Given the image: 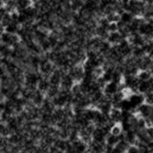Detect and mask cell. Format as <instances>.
Returning a JSON list of instances; mask_svg holds the SVG:
<instances>
[{
    "label": "cell",
    "mask_w": 153,
    "mask_h": 153,
    "mask_svg": "<svg viewBox=\"0 0 153 153\" xmlns=\"http://www.w3.org/2000/svg\"><path fill=\"white\" fill-rule=\"evenodd\" d=\"M0 137H1V136H0Z\"/></svg>",
    "instance_id": "obj_34"
},
{
    "label": "cell",
    "mask_w": 153,
    "mask_h": 153,
    "mask_svg": "<svg viewBox=\"0 0 153 153\" xmlns=\"http://www.w3.org/2000/svg\"><path fill=\"white\" fill-rule=\"evenodd\" d=\"M127 40L131 44L132 47H139V46L142 47L143 44H145L146 40H147V39H146L145 37L142 36L140 33H131V35L127 37Z\"/></svg>",
    "instance_id": "obj_11"
},
{
    "label": "cell",
    "mask_w": 153,
    "mask_h": 153,
    "mask_svg": "<svg viewBox=\"0 0 153 153\" xmlns=\"http://www.w3.org/2000/svg\"><path fill=\"white\" fill-rule=\"evenodd\" d=\"M6 74V72H5V70H4V68H3V66L0 64V79L2 78V76Z\"/></svg>",
    "instance_id": "obj_30"
},
{
    "label": "cell",
    "mask_w": 153,
    "mask_h": 153,
    "mask_svg": "<svg viewBox=\"0 0 153 153\" xmlns=\"http://www.w3.org/2000/svg\"><path fill=\"white\" fill-rule=\"evenodd\" d=\"M67 73L70 75V76L73 79L75 82H79L83 79L84 76V71L81 65H73L67 71Z\"/></svg>",
    "instance_id": "obj_6"
},
{
    "label": "cell",
    "mask_w": 153,
    "mask_h": 153,
    "mask_svg": "<svg viewBox=\"0 0 153 153\" xmlns=\"http://www.w3.org/2000/svg\"><path fill=\"white\" fill-rule=\"evenodd\" d=\"M122 132H123V130H122L121 124L120 123H114L113 126L110 127V130H109V133L113 134L115 136H119Z\"/></svg>",
    "instance_id": "obj_26"
},
{
    "label": "cell",
    "mask_w": 153,
    "mask_h": 153,
    "mask_svg": "<svg viewBox=\"0 0 153 153\" xmlns=\"http://www.w3.org/2000/svg\"><path fill=\"white\" fill-rule=\"evenodd\" d=\"M122 116V110L117 107H112L108 114L109 121L113 123H120Z\"/></svg>",
    "instance_id": "obj_16"
},
{
    "label": "cell",
    "mask_w": 153,
    "mask_h": 153,
    "mask_svg": "<svg viewBox=\"0 0 153 153\" xmlns=\"http://www.w3.org/2000/svg\"><path fill=\"white\" fill-rule=\"evenodd\" d=\"M128 146H129V145L128 143L124 141V140H123V141H119L118 143H117V145L115 146V147L116 148H118V149L121 151V152H123V153H126V149L128 148Z\"/></svg>",
    "instance_id": "obj_27"
},
{
    "label": "cell",
    "mask_w": 153,
    "mask_h": 153,
    "mask_svg": "<svg viewBox=\"0 0 153 153\" xmlns=\"http://www.w3.org/2000/svg\"><path fill=\"white\" fill-rule=\"evenodd\" d=\"M117 48L119 50V53L121 54V56L123 57V59H126V57L131 56L132 46L130 43L128 42L127 38L126 39H123L119 44H117Z\"/></svg>",
    "instance_id": "obj_8"
},
{
    "label": "cell",
    "mask_w": 153,
    "mask_h": 153,
    "mask_svg": "<svg viewBox=\"0 0 153 153\" xmlns=\"http://www.w3.org/2000/svg\"><path fill=\"white\" fill-rule=\"evenodd\" d=\"M137 78L138 79L142 81V80H148L152 79V75H151V71L150 70H141L137 73Z\"/></svg>",
    "instance_id": "obj_20"
},
{
    "label": "cell",
    "mask_w": 153,
    "mask_h": 153,
    "mask_svg": "<svg viewBox=\"0 0 153 153\" xmlns=\"http://www.w3.org/2000/svg\"><path fill=\"white\" fill-rule=\"evenodd\" d=\"M4 32V30H3V28L2 27H0V36H1V35H2V33Z\"/></svg>",
    "instance_id": "obj_32"
},
{
    "label": "cell",
    "mask_w": 153,
    "mask_h": 153,
    "mask_svg": "<svg viewBox=\"0 0 153 153\" xmlns=\"http://www.w3.org/2000/svg\"><path fill=\"white\" fill-rule=\"evenodd\" d=\"M124 133V141H126L129 146H134L137 141L136 133L134 132V130H129Z\"/></svg>",
    "instance_id": "obj_19"
},
{
    "label": "cell",
    "mask_w": 153,
    "mask_h": 153,
    "mask_svg": "<svg viewBox=\"0 0 153 153\" xmlns=\"http://www.w3.org/2000/svg\"><path fill=\"white\" fill-rule=\"evenodd\" d=\"M19 42H20V40H19L17 35H13V33L3 32L1 36H0V43H3V44L11 48L13 47L14 45H16Z\"/></svg>",
    "instance_id": "obj_4"
},
{
    "label": "cell",
    "mask_w": 153,
    "mask_h": 153,
    "mask_svg": "<svg viewBox=\"0 0 153 153\" xmlns=\"http://www.w3.org/2000/svg\"><path fill=\"white\" fill-rule=\"evenodd\" d=\"M152 105L143 102L136 108L135 114L143 119H152Z\"/></svg>",
    "instance_id": "obj_5"
},
{
    "label": "cell",
    "mask_w": 153,
    "mask_h": 153,
    "mask_svg": "<svg viewBox=\"0 0 153 153\" xmlns=\"http://www.w3.org/2000/svg\"><path fill=\"white\" fill-rule=\"evenodd\" d=\"M55 69H56V66L53 64L49 59H47L44 56V55L42 54L41 61H40L39 66H38V70H37L40 73V75L42 76H45V78H48Z\"/></svg>",
    "instance_id": "obj_2"
},
{
    "label": "cell",
    "mask_w": 153,
    "mask_h": 153,
    "mask_svg": "<svg viewBox=\"0 0 153 153\" xmlns=\"http://www.w3.org/2000/svg\"><path fill=\"white\" fill-rule=\"evenodd\" d=\"M74 83H75V81L73 80V79L71 78L70 75L67 73V72H65L61 76L59 88L63 90H70Z\"/></svg>",
    "instance_id": "obj_13"
},
{
    "label": "cell",
    "mask_w": 153,
    "mask_h": 153,
    "mask_svg": "<svg viewBox=\"0 0 153 153\" xmlns=\"http://www.w3.org/2000/svg\"><path fill=\"white\" fill-rule=\"evenodd\" d=\"M146 55L145 51L141 47H132V51H131V56H133L134 59H140V57Z\"/></svg>",
    "instance_id": "obj_23"
},
{
    "label": "cell",
    "mask_w": 153,
    "mask_h": 153,
    "mask_svg": "<svg viewBox=\"0 0 153 153\" xmlns=\"http://www.w3.org/2000/svg\"><path fill=\"white\" fill-rule=\"evenodd\" d=\"M143 97H145V102L146 103L152 105V102H153V91H150V92L146 93L145 95H143Z\"/></svg>",
    "instance_id": "obj_28"
},
{
    "label": "cell",
    "mask_w": 153,
    "mask_h": 153,
    "mask_svg": "<svg viewBox=\"0 0 153 153\" xmlns=\"http://www.w3.org/2000/svg\"><path fill=\"white\" fill-rule=\"evenodd\" d=\"M49 87H50V83H49V80H48V78L42 76V78L39 79V81L37 82L36 89L45 95V93L47 92V90L49 89Z\"/></svg>",
    "instance_id": "obj_17"
},
{
    "label": "cell",
    "mask_w": 153,
    "mask_h": 153,
    "mask_svg": "<svg viewBox=\"0 0 153 153\" xmlns=\"http://www.w3.org/2000/svg\"><path fill=\"white\" fill-rule=\"evenodd\" d=\"M44 99H45V95L43 94V93H41L40 91H38L37 89H36L35 91H33V95H32L30 102L33 105H36V106L39 107L40 105H41V103L43 102V100H44Z\"/></svg>",
    "instance_id": "obj_15"
},
{
    "label": "cell",
    "mask_w": 153,
    "mask_h": 153,
    "mask_svg": "<svg viewBox=\"0 0 153 153\" xmlns=\"http://www.w3.org/2000/svg\"><path fill=\"white\" fill-rule=\"evenodd\" d=\"M111 153H123V152H121V151H120L119 149H118V148H116V147H113V149H112V151H111Z\"/></svg>",
    "instance_id": "obj_31"
},
{
    "label": "cell",
    "mask_w": 153,
    "mask_h": 153,
    "mask_svg": "<svg viewBox=\"0 0 153 153\" xmlns=\"http://www.w3.org/2000/svg\"><path fill=\"white\" fill-rule=\"evenodd\" d=\"M137 67L139 71L141 70H150L152 68V56L149 55H145L140 59H136Z\"/></svg>",
    "instance_id": "obj_7"
},
{
    "label": "cell",
    "mask_w": 153,
    "mask_h": 153,
    "mask_svg": "<svg viewBox=\"0 0 153 153\" xmlns=\"http://www.w3.org/2000/svg\"><path fill=\"white\" fill-rule=\"evenodd\" d=\"M119 16H120V20L119 21L122 22L123 24H124V25L128 24L134 17H135V16H133L130 13H128L126 11H123L121 14H119Z\"/></svg>",
    "instance_id": "obj_21"
},
{
    "label": "cell",
    "mask_w": 153,
    "mask_h": 153,
    "mask_svg": "<svg viewBox=\"0 0 153 153\" xmlns=\"http://www.w3.org/2000/svg\"><path fill=\"white\" fill-rule=\"evenodd\" d=\"M153 89V81L152 79L148 80H139V84L137 87V92L141 93L143 95H145L147 92H150Z\"/></svg>",
    "instance_id": "obj_12"
},
{
    "label": "cell",
    "mask_w": 153,
    "mask_h": 153,
    "mask_svg": "<svg viewBox=\"0 0 153 153\" xmlns=\"http://www.w3.org/2000/svg\"><path fill=\"white\" fill-rule=\"evenodd\" d=\"M19 28H20V24L16 21H13V20H11L7 26H5L3 28L4 32H7V33H13V35H16Z\"/></svg>",
    "instance_id": "obj_18"
},
{
    "label": "cell",
    "mask_w": 153,
    "mask_h": 153,
    "mask_svg": "<svg viewBox=\"0 0 153 153\" xmlns=\"http://www.w3.org/2000/svg\"><path fill=\"white\" fill-rule=\"evenodd\" d=\"M123 39H126V38H123L118 31H115V32H109L105 40H106L110 45H117Z\"/></svg>",
    "instance_id": "obj_14"
},
{
    "label": "cell",
    "mask_w": 153,
    "mask_h": 153,
    "mask_svg": "<svg viewBox=\"0 0 153 153\" xmlns=\"http://www.w3.org/2000/svg\"><path fill=\"white\" fill-rule=\"evenodd\" d=\"M129 102H130L132 108L136 111V108L138 106H140L142 103L145 102V97L143 95L139 93V92H133L127 97Z\"/></svg>",
    "instance_id": "obj_9"
},
{
    "label": "cell",
    "mask_w": 153,
    "mask_h": 153,
    "mask_svg": "<svg viewBox=\"0 0 153 153\" xmlns=\"http://www.w3.org/2000/svg\"><path fill=\"white\" fill-rule=\"evenodd\" d=\"M118 91H120V83L113 82V81L106 82L102 88V92L104 96H106L107 98H110L115 93H117Z\"/></svg>",
    "instance_id": "obj_10"
},
{
    "label": "cell",
    "mask_w": 153,
    "mask_h": 153,
    "mask_svg": "<svg viewBox=\"0 0 153 153\" xmlns=\"http://www.w3.org/2000/svg\"><path fill=\"white\" fill-rule=\"evenodd\" d=\"M11 53H12L11 47L3 44V43H0V57H7V59H10Z\"/></svg>",
    "instance_id": "obj_22"
},
{
    "label": "cell",
    "mask_w": 153,
    "mask_h": 153,
    "mask_svg": "<svg viewBox=\"0 0 153 153\" xmlns=\"http://www.w3.org/2000/svg\"><path fill=\"white\" fill-rule=\"evenodd\" d=\"M119 142V139L118 136H115L113 134H108V135L105 137V143L108 146H115L117 145V143Z\"/></svg>",
    "instance_id": "obj_24"
},
{
    "label": "cell",
    "mask_w": 153,
    "mask_h": 153,
    "mask_svg": "<svg viewBox=\"0 0 153 153\" xmlns=\"http://www.w3.org/2000/svg\"><path fill=\"white\" fill-rule=\"evenodd\" d=\"M126 153H139V149L136 146H129Z\"/></svg>",
    "instance_id": "obj_29"
},
{
    "label": "cell",
    "mask_w": 153,
    "mask_h": 153,
    "mask_svg": "<svg viewBox=\"0 0 153 153\" xmlns=\"http://www.w3.org/2000/svg\"><path fill=\"white\" fill-rule=\"evenodd\" d=\"M11 135V131L9 130L7 124L5 123L0 122V136L1 137H8Z\"/></svg>",
    "instance_id": "obj_25"
},
{
    "label": "cell",
    "mask_w": 153,
    "mask_h": 153,
    "mask_svg": "<svg viewBox=\"0 0 153 153\" xmlns=\"http://www.w3.org/2000/svg\"><path fill=\"white\" fill-rule=\"evenodd\" d=\"M33 1H36V0H33Z\"/></svg>",
    "instance_id": "obj_33"
},
{
    "label": "cell",
    "mask_w": 153,
    "mask_h": 153,
    "mask_svg": "<svg viewBox=\"0 0 153 153\" xmlns=\"http://www.w3.org/2000/svg\"><path fill=\"white\" fill-rule=\"evenodd\" d=\"M145 10L146 3L142 0H128V3L124 11L130 13L135 17H140L143 16Z\"/></svg>",
    "instance_id": "obj_1"
},
{
    "label": "cell",
    "mask_w": 153,
    "mask_h": 153,
    "mask_svg": "<svg viewBox=\"0 0 153 153\" xmlns=\"http://www.w3.org/2000/svg\"><path fill=\"white\" fill-rule=\"evenodd\" d=\"M138 33H140L146 39H152L153 36V23L151 20H143L138 28Z\"/></svg>",
    "instance_id": "obj_3"
}]
</instances>
